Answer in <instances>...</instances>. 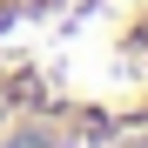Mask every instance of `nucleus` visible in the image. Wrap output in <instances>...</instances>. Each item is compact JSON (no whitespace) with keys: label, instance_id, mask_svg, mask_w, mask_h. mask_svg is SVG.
<instances>
[{"label":"nucleus","instance_id":"obj_1","mask_svg":"<svg viewBox=\"0 0 148 148\" xmlns=\"http://www.w3.org/2000/svg\"><path fill=\"white\" fill-rule=\"evenodd\" d=\"M135 141H148V0H0V148Z\"/></svg>","mask_w":148,"mask_h":148}]
</instances>
